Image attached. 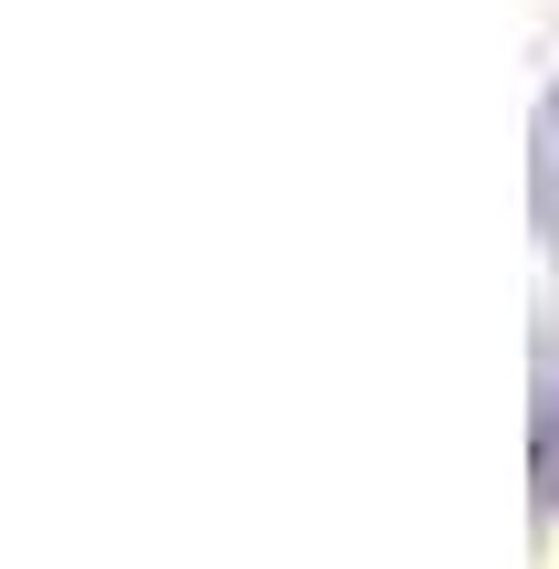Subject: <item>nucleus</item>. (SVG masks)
Returning <instances> with one entry per match:
<instances>
[{
    "instance_id": "nucleus-1",
    "label": "nucleus",
    "mask_w": 559,
    "mask_h": 569,
    "mask_svg": "<svg viewBox=\"0 0 559 569\" xmlns=\"http://www.w3.org/2000/svg\"><path fill=\"white\" fill-rule=\"evenodd\" d=\"M528 190H539V232L559 243V84H549L539 127H528Z\"/></svg>"
},
{
    "instance_id": "nucleus-2",
    "label": "nucleus",
    "mask_w": 559,
    "mask_h": 569,
    "mask_svg": "<svg viewBox=\"0 0 559 569\" xmlns=\"http://www.w3.org/2000/svg\"><path fill=\"white\" fill-rule=\"evenodd\" d=\"M539 507H559V359L539 369Z\"/></svg>"
}]
</instances>
